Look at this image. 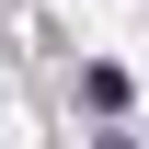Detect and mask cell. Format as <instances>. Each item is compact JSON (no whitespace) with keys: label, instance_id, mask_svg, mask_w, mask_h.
Listing matches in <instances>:
<instances>
[{"label":"cell","instance_id":"cell-1","mask_svg":"<svg viewBox=\"0 0 149 149\" xmlns=\"http://www.w3.org/2000/svg\"><path fill=\"white\" fill-rule=\"evenodd\" d=\"M103 149H138V138H103Z\"/></svg>","mask_w":149,"mask_h":149}]
</instances>
